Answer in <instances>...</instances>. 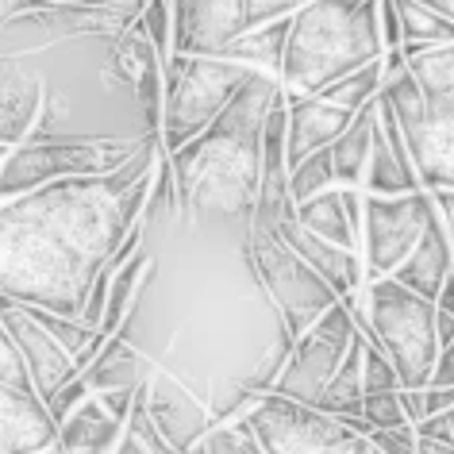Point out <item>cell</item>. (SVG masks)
I'll return each instance as SVG.
<instances>
[{
    "mask_svg": "<svg viewBox=\"0 0 454 454\" xmlns=\"http://www.w3.org/2000/svg\"><path fill=\"white\" fill-rule=\"evenodd\" d=\"M154 362L146 355H135L128 335H112L105 350L93 358V366H89L82 378L89 385V393H112V389H143V385H151L154 378Z\"/></svg>",
    "mask_w": 454,
    "mask_h": 454,
    "instance_id": "obj_22",
    "label": "cell"
},
{
    "mask_svg": "<svg viewBox=\"0 0 454 454\" xmlns=\"http://www.w3.org/2000/svg\"><path fill=\"white\" fill-rule=\"evenodd\" d=\"M123 419H116L97 396L77 408V412L59 427V442H54V454H112L116 442L123 435Z\"/></svg>",
    "mask_w": 454,
    "mask_h": 454,
    "instance_id": "obj_23",
    "label": "cell"
},
{
    "mask_svg": "<svg viewBox=\"0 0 454 454\" xmlns=\"http://www.w3.org/2000/svg\"><path fill=\"white\" fill-rule=\"evenodd\" d=\"M112 454H181V450L169 447V439L154 427L151 412H146V385L139 389V401H135L131 419H128V427H123V435H120Z\"/></svg>",
    "mask_w": 454,
    "mask_h": 454,
    "instance_id": "obj_28",
    "label": "cell"
},
{
    "mask_svg": "<svg viewBox=\"0 0 454 454\" xmlns=\"http://www.w3.org/2000/svg\"><path fill=\"white\" fill-rule=\"evenodd\" d=\"M189 454H266V450L251 431V424H247V416H239V419H231V424L212 427Z\"/></svg>",
    "mask_w": 454,
    "mask_h": 454,
    "instance_id": "obj_31",
    "label": "cell"
},
{
    "mask_svg": "<svg viewBox=\"0 0 454 454\" xmlns=\"http://www.w3.org/2000/svg\"><path fill=\"white\" fill-rule=\"evenodd\" d=\"M247 424L266 454H355L358 442L366 439L343 419L324 416L320 408L286 401L278 393L258 396L247 412Z\"/></svg>",
    "mask_w": 454,
    "mask_h": 454,
    "instance_id": "obj_11",
    "label": "cell"
},
{
    "mask_svg": "<svg viewBox=\"0 0 454 454\" xmlns=\"http://www.w3.org/2000/svg\"><path fill=\"white\" fill-rule=\"evenodd\" d=\"M139 24L146 31V39H151V47L158 51V59L162 62L174 59V4L169 0H151Z\"/></svg>",
    "mask_w": 454,
    "mask_h": 454,
    "instance_id": "obj_33",
    "label": "cell"
},
{
    "mask_svg": "<svg viewBox=\"0 0 454 454\" xmlns=\"http://www.w3.org/2000/svg\"><path fill=\"white\" fill-rule=\"evenodd\" d=\"M358 335L362 332L355 327L350 304L339 301L332 312L320 316V320H316L309 332L293 343V355L286 362V370H281L274 393L286 396V401L316 408V404H320V396H324V389L332 385V378L339 373V366L347 362L350 347L358 343Z\"/></svg>",
    "mask_w": 454,
    "mask_h": 454,
    "instance_id": "obj_12",
    "label": "cell"
},
{
    "mask_svg": "<svg viewBox=\"0 0 454 454\" xmlns=\"http://www.w3.org/2000/svg\"><path fill=\"white\" fill-rule=\"evenodd\" d=\"M362 419L370 424V435L373 431H393V427H412L404 416V404H401V389L396 393H381V396H362Z\"/></svg>",
    "mask_w": 454,
    "mask_h": 454,
    "instance_id": "obj_34",
    "label": "cell"
},
{
    "mask_svg": "<svg viewBox=\"0 0 454 454\" xmlns=\"http://www.w3.org/2000/svg\"><path fill=\"white\" fill-rule=\"evenodd\" d=\"M289 24L293 20H278L270 27H258V31H247L227 47L223 59L227 62H239V66H251L258 74H274L281 77V66H286V43H289Z\"/></svg>",
    "mask_w": 454,
    "mask_h": 454,
    "instance_id": "obj_26",
    "label": "cell"
},
{
    "mask_svg": "<svg viewBox=\"0 0 454 454\" xmlns=\"http://www.w3.org/2000/svg\"><path fill=\"white\" fill-rule=\"evenodd\" d=\"M82 4L93 8V12H108L112 20H120V27H135L151 0H82Z\"/></svg>",
    "mask_w": 454,
    "mask_h": 454,
    "instance_id": "obj_37",
    "label": "cell"
},
{
    "mask_svg": "<svg viewBox=\"0 0 454 454\" xmlns=\"http://www.w3.org/2000/svg\"><path fill=\"white\" fill-rule=\"evenodd\" d=\"M335 162H332V151H320L312 158H304V162L289 174V189H293V204H309L312 197H320V192L335 189Z\"/></svg>",
    "mask_w": 454,
    "mask_h": 454,
    "instance_id": "obj_30",
    "label": "cell"
},
{
    "mask_svg": "<svg viewBox=\"0 0 454 454\" xmlns=\"http://www.w3.org/2000/svg\"><path fill=\"white\" fill-rule=\"evenodd\" d=\"M47 85L31 59H0V143L20 146L31 135H43L47 116Z\"/></svg>",
    "mask_w": 454,
    "mask_h": 454,
    "instance_id": "obj_15",
    "label": "cell"
},
{
    "mask_svg": "<svg viewBox=\"0 0 454 454\" xmlns=\"http://www.w3.org/2000/svg\"><path fill=\"white\" fill-rule=\"evenodd\" d=\"M239 35H247L239 0H197L174 16V54L192 59H223Z\"/></svg>",
    "mask_w": 454,
    "mask_h": 454,
    "instance_id": "obj_16",
    "label": "cell"
},
{
    "mask_svg": "<svg viewBox=\"0 0 454 454\" xmlns=\"http://www.w3.org/2000/svg\"><path fill=\"white\" fill-rule=\"evenodd\" d=\"M355 116L358 112H347L324 97H289V139H286L289 174L304 162V158L332 151V146L350 131Z\"/></svg>",
    "mask_w": 454,
    "mask_h": 454,
    "instance_id": "obj_18",
    "label": "cell"
},
{
    "mask_svg": "<svg viewBox=\"0 0 454 454\" xmlns=\"http://www.w3.org/2000/svg\"><path fill=\"white\" fill-rule=\"evenodd\" d=\"M247 266L274 304L278 320L293 343L339 304L335 289L281 239L278 227L247 223Z\"/></svg>",
    "mask_w": 454,
    "mask_h": 454,
    "instance_id": "obj_6",
    "label": "cell"
},
{
    "mask_svg": "<svg viewBox=\"0 0 454 454\" xmlns=\"http://www.w3.org/2000/svg\"><path fill=\"white\" fill-rule=\"evenodd\" d=\"M286 97V85L274 74H251L235 100L227 105L204 135L169 154L177 181L181 212L200 215H231L251 223L258 185H262V135L274 105Z\"/></svg>",
    "mask_w": 454,
    "mask_h": 454,
    "instance_id": "obj_2",
    "label": "cell"
},
{
    "mask_svg": "<svg viewBox=\"0 0 454 454\" xmlns=\"http://www.w3.org/2000/svg\"><path fill=\"white\" fill-rule=\"evenodd\" d=\"M416 454H454V442H435V439H416Z\"/></svg>",
    "mask_w": 454,
    "mask_h": 454,
    "instance_id": "obj_46",
    "label": "cell"
},
{
    "mask_svg": "<svg viewBox=\"0 0 454 454\" xmlns=\"http://www.w3.org/2000/svg\"><path fill=\"white\" fill-rule=\"evenodd\" d=\"M59 442V424L35 393L0 385V454H47Z\"/></svg>",
    "mask_w": 454,
    "mask_h": 454,
    "instance_id": "obj_20",
    "label": "cell"
},
{
    "mask_svg": "<svg viewBox=\"0 0 454 454\" xmlns=\"http://www.w3.org/2000/svg\"><path fill=\"white\" fill-rule=\"evenodd\" d=\"M143 139H54L31 135L27 143L12 146V158L0 169V200L27 197L43 185L70 177H108L139 151Z\"/></svg>",
    "mask_w": 454,
    "mask_h": 454,
    "instance_id": "obj_8",
    "label": "cell"
},
{
    "mask_svg": "<svg viewBox=\"0 0 454 454\" xmlns=\"http://www.w3.org/2000/svg\"><path fill=\"white\" fill-rule=\"evenodd\" d=\"M381 54V0H312L289 24L281 85L289 97H320Z\"/></svg>",
    "mask_w": 454,
    "mask_h": 454,
    "instance_id": "obj_3",
    "label": "cell"
},
{
    "mask_svg": "<svg viewBox=\"0 0 454 454\" xmlns=\"http://www.w3.org/2000/svg\"><path fill=\"white\" fill-rule=\"evenodd\" d=\"M416 427H393V431H373L370 442L381 454H416Z\"/></svg>",
    "mask_w": 454,
    "mask_h": 454,
    "instance_id": "obj_38",
    "label": "cell"
},
{
    "mask_svg": "<svg viewBox=\"0 0 454 454\" xmlns=\"http://www.w3.org/2000/svg\"><path fill=\"white\" fill-rule=\"evenodd\" d=\"M373 131H378V100L362 108L350 131L332 146L335 162V181L339 189H362L366 192V174H370V154H373Z\"/></svg>",
    "mask_w": 454,
    "mask_h": 454,
    "instance_id": "obj_24",
    "label": "cell"
},
{
    "mask_svg": "<svg viewBox=\"0 0 454 454\" xmlns=\"http://www.w3.org/2000/svg\"><path fill=\"white\" fill-rule=\"evenodd\" d=\"M396 8H401V51L408 59L454 43V24L435 16L427 4H419V0H396Z\"/></svg>",
    "mask_w": 454,
    "mask_h": 454,
    "instance_id": "obj_27",
    "label": "cell"
},
{
    "mask_svg": "<svg viewBox=\"0 0 454 454\" xmlns=\"http://www.w3.org/2000/svg\"><path fill=\"white\" fill-rule=\"evenodd\" d=\"M408 66H412V62H408V54H404L401 47L385 51V54H381V82H385V85L401 82V77L408 74Z\"/></svg>",
    "mask_w": 454,
    "mask_h": 454,
    "instance_id": "obj_41",
    "label": "cell"
},
{
    "mask_svg": "<svg viewBox=\"0 0 454 454\" xmlns=\"http://www.w3.org/2000/svg\"><path fill=\"white\" fill-rule=\"evenodd\" d=\"M47 454H54V450H47Z\"/></svg>",
    "mask_w": 454,
    "mask_h": 454,
    "instance_id": "obj_55",
    "label": "cell"
},
{
    "mask_svg": "<svg viewBox=\"0 0 454 454\" xmlns=\"http://www.w3.org/2000/svg\"><path fill=\"white\" fill-rule=\"evenodd\" d=\"M0 324L8 327V335L16 339L20 355L27 362V373H31V385H35V396L43 404H51L54 396H59L62 385H70L74 378H82V370H77V362L66 355V350L54 343V339L43 332V327L31 320L24 312V304L8 301L4 297V309H0Z\"/></svg>",
    "mask_w": 454,
    "mask_h": 454,
    "instance_id": "obj_13",
    "label": "cell"
},
{
    "mask_svg": "<svg viewBox=\"0 0 454 454\" xmlns=\"http://www.w3.org/2000/svg\"><path fill=\"white\" fill-rule=\"evenodd\" d=\"M439 204V215H442V223H447V235H450V254H454V189H439V192H431Z\"/></svg>",
    "mask_w": 454,
    "mask_h": 454,
    "instance_id": "obj_44",
    "label": "cell"
},
{
    "mask_svg": "<svg viewBox=\"0 0 454 454\" xmlns=\"http://www.w3.org/2000/svg\"><path fill=\"white\" fill-rule=\"evenodd\" d=\"M0 385H8V389H20V393H35V385H31V373H27V362L20 355L16 339L8 335V327L0 324Z\"/></svg>",
    "mask_w": 454,
    "mask_h": 454,
    "instance_id": "obj_35",
    "label": "cell"
},
{
    "mask_svg": "<svg viewBox=\"0 0 454 454\" xmlns=\"http://www.w3.org/2000/svg\"><path fill=\"white\" fill-rule=\"evenodd\" d=\"M355 454H381V450H378V447H373V442H370V439H362Z\"/></svg>",
    "mask_w": 454,
    "mask_h": 454,
    "instance_id": "obj_50",
    "label": "cell"
},
{
    "mask_svg": "<svg viewBox=\"0 0 454 454\" xmlns=\"http://www.w3.org/2000/svg\"><path fill=\"white\" fill-rule=\"evenodd\" d=\"M0 309H4V297H0Z\"/></svg>",
    "mask_w": 454,
    "mask_h": 454,
    "instance_id": "obj_54",
    "label": "cell"
},
{
    "mask_svg": "<svg viewBox=\"0 0 454 454\" xmlns=\"http://www.w3.org/2000/svg\"><path fill=\"white\" fill-rule=\"evenodd\" d=\"M54 4H82V0H54Z\"/></svg>",
    "mask_w": 454,
    "mask_h": 454,
    "instance_id": "obj_53",
    "label": "cell"
},
{
    "mask_svg": "<svg viewBox=\"0 0 454 454\" xmlns=\"http://www.w3.org/2000/svg\"><path fill=\"white\" fill-rule=\"evenodd\" d=\"M454 408V389H427V416L450 412Z\"/></svg>",
    "mask_w": 454,
    "mask_h": 454,
    "instance_id": "obj_45",
    "label": "cell"
},
{
    "mask_svg": "<svg viewBox=\"0 0 454 454\" xmlns=\"http://www.w3.org/2000/svg\"><path fill=\"white\" fill-rule=\"evenodd\" d=\"M373 343L389 355L401 389H427L439 366V304L416 297L401 281L381 278L358 293Z\"/></svg>",
    "mask_w": 454,
    "mask_h": 454,
    "instance_id": "obj_5",
    "label": "cell"
},
{
    "mask_svg": "<svg viewBox=\"0 0 454 454\" xmlns=\"http://www.w3.org/2000/svg\"><path fill=\"white\" fill-rule=\"evenodd\" d=\"M416 435L435 439V442H454V408L450 412H439V416H427L424 424H416Z\"/></svg>",
    "mask_w": 454,
    "mask_h": 454,
    "instance_id": "obj_39",
    "label": "cell"
},
{
    "mask_svg": "<svg viewBox=\"0 0 454 454\" xmlns=\"http://www.w3.org/2000/svg\"><path fill=\"white\" fill-rule=\"evenodd\" d=\"M309 4H312V0H309Z\"/></svg>",
    "mask_w": 454,
    "mask_h": 454,
    "instance_id": "obj_56",
    "label": "cell"
},
{
    "mask_svg": "<svg viewBox=\"0 0 454 454\" xmlns=\"http://www.w3.org/2000/svg\"><path fill=\"white\" fill-rule=\"evenodd\" d=\"M8 158H12V146H4V143H0V169H4Z\"/></svg>",
    "mask_w": 454,
    "mask_h": 454,
    "instance_id": "obj_52",
    "label": "cell"
},
{
    "mask_svg": "<svg viewBox=\"0 0 454 454\" xmlns=\"http://www.w3.org/2000/svg\"><path fill=\"white\" fill-rule=\"evenodd\" d=\"M381 89H385L381 62H373V66H366V70H358V74L343 77V82H335L332 89H324L320 97L332 100V105H339V108H347V112H362V108H370L373 100L381 97Z\"/></svg>",
    "mask_w": 454,
    "mask_h": 454,
    "instance_id": "obj_29",
    "label": "cell"
},
{
    "mask_svg": "<svg viewBox=\"0 0 454 454\" xmlns=\"http://www.w3.org/2000/svg\"><path fill=\"white\" fill-rule=\"evenodd\" d=\"M146 412H151L154 427L169 439V447L181 454H189L215 427L208 404H200L192 385H181L174 373L162 366L154 370L151 385H146Z\"/></svg>",
    "mask_w": 454,
    "mask_h": 454,
    "instance_id": "obj_14",
    "label": "cell"
},
{
    "mask_svg": "<svg viewBox=\"0 0 454 454\" xmlns=\"http://www.w3.org/2000/svg\"><path fill=\"white\" fill-rule=\"evenodd\" d=\"M439 208V204H435ZM454 278V254H450V235H447V223H442V215L427 223L424 239L412 254H408V262L396 270L393 281H401L404 289H412L416 297L424 301H435L442 297V289H447V281Z\"/></svg>",
    "mask_w": 454,
    "mask_h": 454,
    "instance_id": "obj_21",
    "label": "cell"
},
{
    "mask_svg": "<svg viewBox=\"0 0 454 454\" xmlns=\"http://www.w3.org/2000/svg\"><path fill=\"white\" fill-rule=\"evenodd\" d=\"M439 309H442V312H454V278L447 281V289H442V297H439Z\"/></svg>",
    "mask_w": 454,
    "mask_h": 454,
    "instance_id": "obj_49",
    "label": "cell"
},
{
    "mask_svg": "<svg viewBox=\"0 0 454 454\" xmlns=\"http://www.w3.org/2000/svg\"><path fill=\"white\" fill-rule=\"evenodd\" d=\"M278 231H281V239H286L293 251H297L304 262H309L316 274L335 289L339 301L358 297V293L366 289V262H362V254L343 251V247H332V243H324L320 235L304 231V227L297 223V212H293L289 220H281Z\"/></svg>",
    "mask_w": 454,
    "mask_h": 454,
    "instance_id": "obj_19",
    "label": "cell"
},
{
    "mask_svg": "<svg viewBox=\"0 0 454 454\" xmlns=\"http://www.w3.org/2000/svg\"><path fill=\"white\" fill-rule=\"evenodd\" d=\"M427 389H454V343L442 347L439 366H435V373H431V385H427Z\"/></svg>",
    "mask_w": 454,
    "mask_h": 454,
    "instance_id": "obj_43",
    "label": "cell"
},
{
    "mask_svg": "<svg viewBox=\"0 0 454 454\" xmlns=\"http://www.w3.org/2000/svg\"><path fill=\"white\" fill-rule=\"evenodd\" d=\"M239 4H243L247 31H258V27L278 24V20H293L309 0H239Z\"/></svg>",
    "mask_w": 454,
    "mask_h": 454,
    "instance_id": "obj_36",
    "label": "cell"
},
{
    "mask_svg": "<svg viewBox=\"0 0 454 454\" xmlns=\"http://www.w3.org/2000/svg\"><path fill=\"white\" fill-rule=\"evenodd\" d=\"M401 404H404V416L412 427L427 419V389H401Z\"/></svg>",
    "mask_w": 454,
    "mask_h": 454,
    "instance_id": "obj_42",
    "label": "cell"
},
{
    "mask_svg": "<svg viewBox=\"0 0 454 454\" xmlns=\"http://www.w3.org/2000/svg\"><path fill=\"white\" fill-rule=\"evenodd\" d=\"M381 35L385 51L401 47V8H396V0H381Z\"/></svg>",
    "mask_w": 454,
    "mask_h": 454,
    "instance_id": "obj_40",
    "label": "cell"
},
{
    "mask_svg": "<svg viewBox=\"0 0 454 454\" xmlns=\"http://www.w3.org/2000/svg\"><path fill=\"white\" fill-rule=\"evenodd\" d=\"M396 389H401V378H396L389 355L366 339V355H362V393L381 396V393H396Z\"/></svg>",
    "mask_w": 454,
    "mask_h": 454,
    "instance_id": "obj_32",
    "label": "cell"
},
{
    "mask_svg": "<svg viewBox=\"0 0 454 454\" xmlns=\"http://www.w3.org/2000/svg\"><path fill=\"white\" fill-rule=\"evenodd\" d=\"M297 223L304 227V231L320 235L324 243L362 254V235L350 227V215L343 208V189L339 185L320 192V197H312L309 204H297Z\"/></svg>",
    "mask_w": 454,
    "mask_h": 454,
    "instance_id": "obj_25",
    "label": "cell"
},
{
    "mask_svg": "<svg viewBox=\"0 0 454 454\" xmlns=\"http://www.w3.org/2000/svg\"><path fill=\"white\" fill-rule=\"evenodd\" d=\"M162 135L108 177H70L0 204V297L82 320L97 274L143 223L162 162Z\"/></svg>",
    "mask_w": 454,
    "mask_h": 454,
    "instance_id": "obj_1",
    "label": "cell"
},
{
    "mask_svg": "<svg viewBox=\"0 0 454 454\" xmlns=\"http://www.w3.org/2000/svg\"><path fill=\"white\" fill-rule=\"evenodd\" d=\"M450 343H454V312L439 309V347H450Z\"/></svg>",
    "mask_w": 454,
    "mask_h": 454,
    "instance_id": "obj_47",
    "label": "cell"
},
{
    "mask_svg": "<svg viewBox=\"0 0 454 454\" xmlns=\"http://www.w3.org/2000/svg\"><path fill=\"white\" fill-rule=\"evenodd\" d=\"M419 4H427L435 16H442V20H450L454 24V0H419Z\"/></svg>",
    "mask_w": 454,
    "mask_h": 454,
    "instance_id": "obj_48",
    "label": "cell"
},
{
    "mask_svg": "<svg viewBox=\"0 0 454 454\" xmlns=\"http://www.w3.org/2000/svg\"><path fill=\"white\" fill-rule=\"evenodd\" d=\"M251 66L227 59H192L174 54L166 62V112H162V151L177 154L197 135L215 123L235 93L251 82Z\"/></svg>",
    "mask_w": 454,
    "mask_h": 454,
    "instance_id": "obj_7",
    "label": "cell"
},
{
    "mask_svg": "<svg viewBox=\"0 0 454 454\" xmlns=\"http://www.w3.org/2000/svg\"><path fill=\"white\" fill-rule=\"evenodd\" d=\"M419 174L412 162V151L404 143V131L396 123L389 100L378 97V131H373V154H370V174L366 192L370 197H404V192H419Z\"/></svg>",
    "mask_w": 454,
    "mask_h": 454,
    "instance_id": "obj_17",
    "label": "cell"
},
{
    "mask_svg": "<svg viewBox=\"0 0 454 454\" xmlns=\"http://www.w3.org/2000/svg\"><path fill=\"white\" fill-rule=\"evenodd\" d=\"M169 4H174V16H177V12H185V8L197 4V0H169Z\"/></svg>",
    "mask_w": 454,
    "mask_h": 454,
    "instance_id": "obj_51",
    "label": "cell"
},
{
    "mask_svg": "<svg viewBox=\"0 0 454 454\" xmlns=\"http://www.w3.org/2000/svg\"><path fill=\"white\" fill-rule=\"evenodd\" d=\"M439 215L435 197L427 189L404 192V197H370L362 200V262H366V286L393 278L419 247L427 223Z\"/></svg>",
    "mask_w": 454,
    "mask_h": 454,
    "instance_id": "obj_10",
    "label": "cell"
},
{
    "mask_svg": "<svg viewBox=\"0 0 454 454\" xmlns=\"http://www.w3.org/2000/svg\"><path fill=\"white\" fill-rule=\"evenodd\" d=\"M408 62V74L385 85L381 97L404 131L419 185L427 192L454 189V43Z\"/></svg>",
    "mask_w": 454,
    "mask_h": 454,
    "instance_id": "obj_4",
    "label": "cell"
},
{
    "mask_svg": "<svg viewBox=\"0 0 454 454\" xmlns=\"http://www.w3.org/2000/svg\"><path fill=\"white\" fill-rule=\"evenodd\" d=\"M128 27L108 12L85 4H54V0H0V59H31L43 47L82 35H105L116 43Z\"/></svg>",
    "mask_w": 454,
    "mask_h": 454,
    "instance_id": "obj_9",
    "label": "cell"
}]
</instances>
